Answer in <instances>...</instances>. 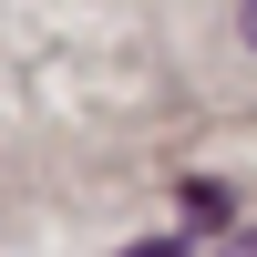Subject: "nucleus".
Segmentation results:
<instances>
[{"mask_svg": "<svg viewBox=\"0 0 257 257\" xmlns=\"http://www.w3.org/2000/svg\"><path fill=\"white\" fill-rule=\"evenodd\" d=\"M134 257H185V247H175V237H144V247H134Z\"/></svg>", "mask_w": 257, "mask_h": 257, "instance_id": "nucleus-1", "label": "nucleus"}, {"mask_svg": "<svg viewBox=\"0 0 257 257\" xmlns=\"http://www.w3.org/2000/svg\"><path fill=\"white\" fill-rule=\"evenodd\" d=\"M226 257H257V226H247V237H237V247H226Z\"/></svg>", "mask_w": 257, "mask_h": 257, "instance_id": "nucleus-2", "label": "nucleus"}, {"mask_svg": "<svg viewBox=\"0 0 257 257\" xmlns=\"http://www.w3.org/2000/svg\"><path fill=\"white\" fill-rule=\"evenodd\" d=\"M247 41H257V0H247Z\"/></svg>", "mask_w": 257, "mask_h": 257, "instance_id": "nucleus-3", "label": "nucleus"}]
</instances>
